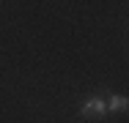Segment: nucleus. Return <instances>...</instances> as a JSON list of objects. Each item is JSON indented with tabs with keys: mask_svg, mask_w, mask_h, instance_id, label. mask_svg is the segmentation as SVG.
Segmentation results:
<instances>
[{
	"mask_svg": "<svg viewBox=\"0 0 129 123\" xmlns=\"http://www.w3.org/2000/svg\"><path fill=\"white\" fill-rule=\"evenodd\" d=\"M80 115L85 118V120H102L104 115H107V104H104L102 96H88L82 101V107H80Z\"/></svg>",
	"mask_w": 129,
	"mask_h": 123,
	"instance_id": "f257e3e1",
	"label": "nucleus"
},
{
	"mask_svg": "<svg viewBox=\"0 0 129 123\" xmlns=\"http://www.w3.org/2000/svg\"><path fill=\"white\" fill-rule=\"evenodd\" d=\"M104 104H107V112H124V109H126V96L110 93V96L104 98Z\"/></svg>",
	"mask_w": 129,
	"mask_h": 123,
	"instance_id": "f03ea898",
	"label": "nucleus"
}]
</instances>
